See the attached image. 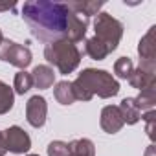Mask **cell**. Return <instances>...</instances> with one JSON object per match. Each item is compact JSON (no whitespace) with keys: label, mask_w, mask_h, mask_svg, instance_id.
<instances>
[{"label":"cell","mask_w":156,"mask_h":156,"mask_svg":"<svg viewBox=\"0 0 156 156\" xmlns=\"http://www.w3.org/2000/svg\"><path fill=\"white\" fill-rule=\"evenodd\" d=\"M22 19L31 35L41 42H55L66 39L70 42H81L87 37L90 19L73 13L64 2L30 0L22 6Z\"/></svg>","instance_id":"1"},{"label":"cell","mask_w":156,"mask_h":156,"mask_svg":"<svg viewBox=\"0 0 156 156\" xmlns=\"http://www.w3.org/2000/svg\"><path fill=\"white\" fill-rule=\"evenodd\" d=\"M72 90H73L75 99L79 101H90L94 96L101 99H108L119 94V83L107 70L87 68L72 83Z\"/></svg>","instance_id":"2"},{"label":"cell","mask_w":156,"mask_h":156,"mask_svg":"<svg viewBox=\"0 0 156 156\" xmlns=\"http://www.w3.org/2000/svg\"><path fill=\"white\" fill-rule=\"evenodd\" d=\"M81 50L77 48V44L66 41V39H61V41H55V42H50L44 46V59L53 64L59 73L62 75H68L72 73L81 62Z\"/></svg>","instance_id":"3"},{"label":"cell","mask_w":156,"mask_h":156,"mask_svg":"<svg viewBox=\"0 0 156 156\" xmlns=\"http://www.w3.org/2000/svg\"><path fill=\"white\" fill-rule=\"evenodd\" d=\"M123 30H125L123 24L118 19H114L110 13L101 11V13L96 15V20H94L96 35L94 37L108 50V53H112L118 48V44H119V41L123 37Z\"/></svg>","instance_id":"4"},{"label":"cell","mask_w":156,"mask_h":156,"mask_svg":"<svg viewBox=\"0 0 156 156\" xmlns=\"http://www.w3.org/2000/svg\"><path fill=\"white\" fill-rule=\"evenodd\" d=\"M0 61H4V62H9L17 68H22L26 70L33 57H31V51L30 48L22 46V44H17L9 39H4L2 42H0Z\"/></svg>","instance_id":"5"},{"label":"cell","mask_w":156,"mask_h":156,"mask_svg":"<svg viewBox=\"0 0 156 156\" xmlns=\"http://www.w3.org/2000/svg\"><path fill=\"white\" fill-rule=\"evenodd\" d=\"M129 83L132 88L147 90V88H154L156 87V64L152 62H140L138 68L132 70L130 77H129Z\"/></svg>","instance_id":"6"},{"label":"cell","mask_w":156,"mask_h":156,"mask_svg":"<svg viewBox=\"0 0 156 156\" xmlns=\"http://www.w3.org/2000/svg\"><path fill=\"white\" fill-rule=\"evenodd\" d=\"M4 140H6V149L15 154H24L31 149V138L19 125H11L9 129H6Z\"/></svg>","instance_id":"7"},{"label":"cell","mask_w":156,"mask_h":156,"mask_svg":"<svg viewBox=\"0 0 156 156\" xmlns=\"http://www.w3.org/2000/svg\"><path fill=\"white\" fill-rule=\"evenodd\" d=\"M46 114H48V103L42 96H33L26 103V119L31 127L41 129L46 123Z\"/></svg>","instance_id":"8"},{"label":"cell","mask_w":156,"mask_h":156,"mask_svg":"<svg viewBox=\"0 0 156 156\" xmlns=\"http://www.w3.org/2000/svg\"><path fill=\"white\" fill-rule=\"evenodd\" d=\"M99 125L105 132L108 134H116L123 129V118H121V112L116 105H107L103 107L101 110V118H99Z\"/></svg>","instance_id":"9"},{"label":"cell","mask_w":156,"mask_h":156,"mask_svg":"<svg viewBox=\"0 0 156 156\" xmlns=\"http://www.w3.org/2000/svg\"><path fill=\"white\" fill-rule=\"evenodd\" d=\"M154 33H156V26H151V28H149V31L140 39V42H138V55H140V62H152V64H156Z\"/></svg>","instance_id":"10"},{"label":"cell","mask_w":156,"mask_h":156,"mask_svg":"<svg viewBox=\"0 0 156 156\" xmlns=\"http://www.w3.org/2000/svg\"><path fill=\"white\" fill-rule=\"evenodd\" d=\"M31 79H33V87H37V88H41V90H46V88H50V87L53 85V81H55V72H53V68L48 66V64H39V66H35L33 72H31Z\"/></svg>","instance_id":"11"},{"label":"cell","mask_w":156,"mask_h":156,"mask_svg":"<svg viewBox=\"0 0 156 156\" xmlns=\"http://www.w3.org/2000/svg\"><path fill=\"white\" fill-rule=\"evenodd\" d=\"M66 6L81 17H96L98 13H101V8L105 6V2L101 0H87V2H66Z\"/></svg>","instance_id":"12"},{"label":"cell","mask_w":156,"mask_h":156,"mask_svg":"<svg viewBox=\"0 0 156 156\" xmlns=\"http://www.w3.org/2000/svg\"><path fill=\"white\" fill-rule=\"evenodd\" d=\"M119 112H121V118H123V123L127 125H136L140 119H141V112L138 110V107L134 105V98H125L121 103H119Z\"/></svg>","instance_id":"13"},{"label":"cell","mask_w":156,"mask_h":156,"mask_svg":"<svg viewBox=\"0 0 156 156\" xmlns=\"http://www.w3.org/2000/svg\"><path fill=\"white\" fill-rule=\"evenodd\" d=\"M70 156H96V147L88 138H77L68 143Z\"/></svg>","instance_id":"14"},{"label":"cell","mask_w":156,"mask_h":156,"mask_svg":"<svg viewBox=\"0 0 156 156\" xmlns=\"http://www.w3.org/2000/svg\"><path fill=\"white\" fill-rule=\"evenodd\" d=\"M81 53H87L88 57H92L94 61H105L110 53L108 50L96 39V37H90V39H85V48Z\"/></svg>","instance_id":"15"},{"label":"cell","mask_w":156,"mask_h":156,"mask_svg":"<svg viewBox=\"0 0 156 156\" xmlns=\"http://www.w3.org/2000/svg\"><path fill=\"white\" fill-rule=\"evenodd\" d=\"M53 98L61 105H72L75 101V96H73V90H72V83L70 81H59L53 87Z\"/></svg>","instance_id":"16"},{"label":"cell","mask_w":156,"mask_h":156,"mask_svg":"<svg viewBox=\"0 0 156 156\" xmlns=\"http://www.w3.org/2000/svg\"><path fill=\"white\" fill-rule=\"evenodd\" d=\"M134 105L138 107V110H140V112L154 110V105H156V88L141 90V92L134 98Z\"/></svg>","instance_id":"17"},{"label":"cell","mask_w":156,"mask_h":156,"mask_svg":"<svg viewBox=\"0 0 156 156\" xmlns=\"http://www.w3.org/2000/svg\"><path fill=\"white\" fill-rule=\"evenodd\" d=\"M13 103H15L13 90L9 88V85H6L4 81H0V116L8 114L13 108Z\"/></svg>","instance_id":"18"},{"label":"cell","mask_w":156,"mask_h":156,"mask_svg":"<svg viewBox=\"0 0 156 156\" xmlns=\"http://www.w3.org/2000/svg\"><path fill=\"white\" fill-rule=\"evenodd\" d=\"M13 87H15V92L24 96L26 92L31 90L33 87V79H31V73L26 72V70H20L17 75H15V81H13Z\"/></svg>","instance_id":"19"},{"label":"cell","mask_w":156,"mask_h":156,"mask_svg":"<svg viewBox=\"0 0 156 156\" xmlns=\"http://www.w3.org/2000/svg\"><path fill=\"white\" fill-rule=\"evenodd\" d=\"M132 70H134V62H132L130 57H119L114 62V73L119 77V79H129Z\"/></svg>","instance_id":"20"},{"label":"cell","mask_w":156,"mask_h":156,"mask_svg":"<svg viewBox=\"0 0 156 156\" xmlns=\"http://www.w3.org/2000/svg\"><path fill=\"white\" fill-rule=\"evenodd\" d=\"M48 156H70V149L66 141L55 140L48 145Z\"/></svg>","instance_id":"21"},{"label":"cell","mask_w":156,"mask_h":156,"mask_svg":"<svg viewBox=\"0 0 156 156\" xmlns=\"http://www.w3.org/2000/svg\"><path fill=\"white\" fill-rule=\"evenodd\" d=\"M141 119L145 121V132L151 140H154V121H156V110H147Z\"/></svg>","instance_id":"22"},{"label":"cell","mask_w":156,"mask_h":156,"mask_svg":"<svg viewBox=\"0 0 156 156\" xmlns=\"http://www.w3.org/2000/svg\"><path fill=\"white\" fill-rule=\"evenodd\" d=\"M17 4L15 2H0V11H9V9H15Z\"/></svg>","instance_id":"23"},{"label":"cell","mask_w":156,"mask_h":156,"mask_svg":"<svg viewBox=\"0 0 156 156\" xmlns=\"http://www.w3.org/2000/svg\"><path fill=\"white\" fill-rule=\"evenodd\" d=\"M6 140H4V132H0V156H6Z\"/></svg>","instance_id":"24"},{"label":"cell","mask_w":156,"mask_h":156,"mask_svg":"<svg viewBox=\"0 0 156 156\" xmlns=\"http://www.w3.org/2000/svg\"><path fill=\"white\" fill-rule=\"evenodd\" d=\"M145 156H156V147L154 145H149L147 151H145Z\"/></svg>","instance_id":"25"},{"label":"cell","mask_w":156,"mask_h":156,"mask_svg":"<svg viewBox=\"0 0 156 156\" xmlns=\"http://www.w3.org/2000/svg\"><path fill=\"white\" fill-rule=\"evenodd\" d=\"M4 41V35H2V30H0V42H2Z\"/></svg>","instance_id":"26"},{"label":"cell","mask_w":156,"mask_h":156,"mask_svg":"<svg viewBox=\"0 0 156 156\" xmlns=\"http://www.w3.org/2000/svg\"><path fill=\"white\" fill-rule=\"evenodd\" d=\"M26 156H39V154H26Z\"/></svg>","instance_id":"27"}]
</instances>
